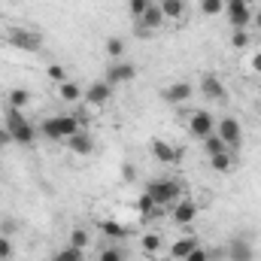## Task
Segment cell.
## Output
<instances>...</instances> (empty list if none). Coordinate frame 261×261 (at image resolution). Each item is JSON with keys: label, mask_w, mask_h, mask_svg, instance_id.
I'll list each match as a JSON object with an SVG mask.
<instances>
[{"label": "cell", "mask_w": 261, "mask_h": 261, "mask_svg": "<svg viewBox=\"0 0 261 261\" xmlns=\"http://www.w3.org/2000/svg\"><path fill=\"white\" fill-rule=\"evenodd\" d=\"M85 128V122L79 119V116H52V119H46L43 125H40V134L46 137V140H58V143H67L76 130Z\"/></svg>", "instance_id": "1"}, {"label": "cell", "mask_w": 261, "mask_h": 261, "mask_svg": "<svg viewBox=\"0 0 261 261\" xmlns=\"http://www.w3.org/2000/svg\"><path fill=\"white\" fill-rule=\"evenodd\" d=\"M6 130H9L12 143H18V146H31V143L37 140L34 125H31L28 116H24L21 110H15V107H6Z\"/></svg>", "instance_id": "2"}, {"label": "cell", "mask_w": 261, "mask_h": 261, "mask_svg": "<svg viewBox=\"0 0 261 261\" xmlns=\"http://www.w3.org/2000/svg\"><path fill=\"white\" fill-rule=\"evenodd\" d=\"M146 195L155 200V206H173L182 197V186L179 179H155L146 186Z\"/></svg>", "instance_id": "3"}, {"label": "cell", "mask_w": 261, "mask_h": 261, "mask_svg": "<svg viewBox=\"0 0 261 261\" xmlns=\"http://www.w3.org/2000/svg\"><path fill=\"white\" fill-rule=\"evenodd\" d=\"M6 43L15 46V49H21V52H40L43 37L37 31H31V28H9L6 31Z\"/></svg>", "instance_id": "4"}, {"label": "cell", "mask_w": 261, "mask_h": 261, "mask_svg": "<svg viewBox=\"0 0 261 261\" xmlns=\"http://www.w3.org/2000/svg\"><path fill=\"white\" fill-rule=\"evenodd\" d=\"M216 134L222 137V143L234 152L237 146H240V140H243V125L234 119V116H225V119H219L216 122Z\"/></svg>", "instance_id": "5"}, {"label": "cell", "mask_w": 261, "mask_h": 261, "mask_svg": "<svg viewBox=\"0 0 261 261\" xmlns=\"http://www.w3.org/2000/svg\"><path fill=\"white\" fill-rule=\"evenodd\" d=\"M225 15L234 28H249L252 24V6L249 0H225Z\"/></svg>", "instance_id": "6"}, {"label": "cell", "mask_w": 261, "mask_h": 261, "mask_svg": "<svg viewBox=\"0 0 261 261\" xmlns=\"http://www.w3.org/2000/svg\"><path fill=\"white\" fill-rule=\"evenodd\" d=\"M189 134L197 137V140H203V137H210V134H216V119L206 113V110H197L189 116Z\"/></svg>", "instance_id": "7"}, {"label": "cell", "mask_w": 261, "mask_h": 261, "mask_svg": "<svg viewBox=\"0 0 261 261\" xmlns=\"http://www.w3.org/2000/svg\"><path fill=\"white\" fill-rule=\"evenodd\" d=\"M149 149H152L155 161H161V164H179V161H182V152H179L173 143L161 140V137H155V140L149 143Z\"/></svg>", "instance_id": "8"}, {"label": "cell", "mask_w": 261, "mask_h": 261, "mask_svg": "<svg viewBox=\"0 0 261 261\" xmlns=\"http://www.w3.org/2000/svg\"><path fill=\"white\" fill-rule=\"evenodd\" d=\"M82 97H85V103H91V107H107V100L113 97V85H110L107 79H97V82H91V85L82 91Z\"/></svg>", "instance_id": "9"}, {"label": "cell", "mask_w": 261, "mask_h": 261, "mask_svg": "<svg viewBox=\"0 0 261 261\" xmlns=\"http://www.w3.org/2000/svg\"><path fill=\"white\" fill-rule=\"evenodd\" d=\"M200 94L206 100H225L228 97V88H225V82L216 73H203L200 76Z\"/></svg>", "instance_id": "10"}, {"label": "cell", "mask_w": 261, "mask_h": 261, "mask_svg": "<svg viewBox=\"0 0 261 261\" xmlns=\"http://www.w3.org/2000/svg\"><path fill=\"white\" fill-rule=\"evenodd\" d=\"M192 94H195V85H192V82H186V79H179V82H170V85L164 88V94H161V97H164L170 107H179V103H186Z\"/></svg>", "instance_id": "11"}, {"label": "cell", "mask_w": 261, "mask_h": 261, "mask_svg": "<svg viewBox=\"0 0 261 261\" xmlns=\"http://www.w3.org/2000/svg\"><path fill=\"white\" fill-rule=\"evenodd\" d=\"M134 76H137V67L128 64V61H113V67L107 70V82L116 88V85H128L134 82Z\"/></svg>", "instance_id": "12"}, {"label": "cell", "mask_w": 261, "mask_h": 261, "mask_svg": "<svg viewBox=\"0 0 261 261\" xmlns=\"http://www.w3.org/2000/svg\"><path fill=\"white\" fill-rule=\"evenodd\" d=\"M225 255H228V261H255V249H252V243L246 237H234L228 243Z\"/></svg>", "instance_id": "13"}, {"label": "cell", "mask_w": 261, "mask_h": 261, "mask_svg": "<svg viewBox=\"0 0 261 261\" xmlns=\"http://www.w3.org/2000/svg\"><path fill=\"white\" fill-rule=\"evenodd\" d=\"M170 216H173L176 225H192L197 219V203L192 197H179V200L173 203V213H170Z\"/></svg>", "instance_id": "14"}, {"label": "cell", "mask_w": 261, "mask_h": 261, "mask_svg": "<svg viewBox=\"0 0 261 261\" xmlns=\"http://www.w3.org/2000/svg\"><path fill=\"white\" fill-rule=\"evenodd\" d=\"M137 21H140V31H149V34H152V31H161L167 18H164L161 6H158V3H152V6H149V9H146L140 18H137Z\"/></svg>", "instance_id": "15"}, {"label": "cell", "mask_w": 261, "mask_h": 261, "mask_svg": "<svg viewBox=\"0 0 261 261\" xmlns=\"http://www.w3.org/2000/svg\"><path fill=\"white\" fill-rule=\"evenodd\" d=\"M67 149H70L73 155H91V152H94V137H91L85 128L76 130V134L67 140Z\"/></svg>", "instance_id": "16"}, {"label": "cell", "mask_w": 261, "mask_h": 261, "mask_svg": "<svg viewBox=\"0 0 261 261\" xmlns=\"http://www.w3.org/2000/svg\"><path fill=\"white\" fill-rule=\"evenodd\" d=\"M158 6H161L167 21H182L189 12V0H158Z\"/></svg>", "instance_id": "17"}, {"label": "cell", "mask_w": 261, "mask_h": 261, "mask_svg": "<svg viewBox=\"0 0 261 261\" xmlns=\"http://www.w3.org/2000/svg\"><path fill=\"white\" fill-rule=\"evenodd\" d=\"M197 246H200V243H197V237H192V234H189V237H179V240H176V243L170 246V258H173V261L189 258V255L195 252Z\"/></svg>", "instance_id": "18"}, {"label": "cell", "mask_w": 261, "mask_h": 261, "mask_svg": "<svg viewBox=\"0 0 261 261\" xmlns=\"http://www.w3.org/2000/svg\"><path fill=\"white\" fill-rule=\"evenodd\" d=\"M100 231H103V237H113V240H125L130 234V228H125L119 219H103L100 222Z\"/></svg>", "instance_id": "19"}, {"label": "cell", "mask_w": 261, "mask_h": 261, "mask_svg": "<svg viewBox=\"0 0 261 261\" xmlns=\"http://www.w3.org/2000/svg\"><path fill=\"white\" fill-rule=\"evenodd\" d=\"M210 167H213L216 173H228V170L234 167V155H231V149H225V152H219V155H210Z\"/></svg>", "instance_id": "20"}, {"label": "cell", "mask_w": 261, "mask_h": 261, "mask_svg": "<svg viewBox=\"0 0 261 261\" xmlns=\"http://www.w3.org/2000/svg\"><path fill=\"white\" fill-rule=\"evenodd\" d=\"M58 97H61L64 103H79V100H82V88H79L76 82H70V79H67V82L58 85Z\"/></svg>", "instance_id": "21"}, {"label": "cell", "mask_w": 261, "mask_h": 261, "mask_svg": "<svg viewBox=\"0 0 261 261\" xmlns=\"http://www.w3.org/2000/svg\"><path fill=\"white\" fill-rule=\"evenodd\" d=\"M140 249H143V255L155 258V255L161 252V237H158V234H143V240H140Z\"/></svg>", "instance_id": "22"}, {"label": "cell", "mask_w": 261, "mask_h": 261, "mask_svg": "<svg viewBox=\"0 0 261 261\" xmlns=\"http://www.w3.org/2000/svg\"><path fill=\"white\" fill-rule=\"evenodd\" d=\"M107 58H113V61H122L125 58V40L122 37H110L107 40Z\"/></svg>", "instance_id": "23"}, {"label": "cell", "mask_w": 261, "mask_h": 261, "mask_svg": "<svg viewBox=\"0 0 261 261\" xmlns=\"http://www.w3.org/2000/svg\"><path fill=\"white\" fill-rule=\"evenodd\" d=\"M200 143H203V152H206V155H219V152H225V149H228V146L222 143V137H219V134H210V137H203Z\"/></svg>", "instance_id": "24"}, {"label": "cell", "mask_w": 261, "mask_h": 261, "mask_svg": "<svg viewBox=\"0 0 261 261\" xmlns=\"http://www.w3.org/2000/svg\"><path fill=\"white\" fill-rule=\"evenodd\" d=\"M88 243H91V234L85 231V228H73L70 231V246H76V249H88Z\"/></svg>", "instance_id": "25"}, {"label": "cell", "mask_w": 261, "mask_h": 261, "mask_svg": "<svg viewBox=\"0 0 261 261\" xmlns=\"http://www.w3.org/2000/svg\"><path fill=\"white\" fill-rule=\"evenodd\" d=\"M52 261H85V252L82 249H76V246H64V249H58Z\"/></svg>", "instance_id": "26"}, {"label": "cell", "mask_w": 261, "mask_h": 261, "mask_svg": "<svg viewBox=\"0 0 261 261\" xmlns=\"http://www.w3.org/2000/svg\"><path fill=\"white\" fill-rule=\"evenodd\" d=\"M200 12L206 18H216V15L225 12V0H200Z\"/></svg>", "instance_id": "27"}, {"label": "cell", "mask_w": 261, "mask_h": 261, "mask_svg": "<svg viewBox=\"0 0 261 261\" xmlns=\"http://www.w3.org/2000/svg\"><path fill=\"white\" fill-rule=\"evenodd\" d=\"M9 107H15V110H21V107H28L31 103V91H24V88H15V91H9V100H6Z\"/></svg>", "instance_id": "28"}, {"label": "cell", "mask_w": 261, "mask_h": 261, "mask_svg": "<svg viewBox=\"0 0 261 261\" xmlns=\"http://www.w3.org/2000/svg\"><path fill=\"white\" fill-rule=\"evenodd\" d=\"M249 31L246 28H234V34H231V49H246L249 46Z\"/></svg>", "instance_id": "29"}, {"label": "cell", "mask_w": 261, "mask_h": 261, "mask_svg": "<svg viewBox=\"0 0 261 261\" xmlns=\"http://www.w3.org/2000/svg\"><path fill=\"white\" fill-rule=\"evenodd\" d=\"M137 210H140V216H146V219H149V216L155 213V200H152V197L143 192V195L137 197Z\"/></svg>", "instance_id": "30"}, {"label": "cell", "mask_w": 261, "mask_h": 261, "mask_svg": "<svg viewBox=\"0 0 261 261\" xmlns=\"http://www.w3.org/2000/svg\"><path fill=\"white\" fill-rule=\"evenodd\" d=\"M97 261H125V249H122V246H107V249L97 255Z\"/></svg>", "instance_id": "31"}, {"label": "cell", "mask_w": 261, "mask_h": 261, "mask_svg": "<svg viewBox=\"0 0 261 261\" xmlns=\"http://www.w3.org/2000/svg\"><path fill=\"white\" fill-rule=\"evenodd\" d=\"M46 76L55 82V85H61V82H67V70L61 64H49L46 67Z\"/></svg>", "instance_id": "32"}, {"label": "cell", "mask_w": 261, "mask_h": 261, "mask_svg": "<svg viewBox=\"0 0 261 261\" xmlns=\"http://www.w3.org/2000/svg\"><path fill=\"white\" fill-rule=\"evenodd\" d=\"M152 3H155V0H128V9H130V15H134V18H140Z\"/></svg>", "instance_id": "33"}, {"label": "cell", "mask_w": 261, "mask_h": 261, "mask_svg": "<svg viewBox=\"0 0 261 261\" xmlns=\"http://www.w3.org/2000/svg\"><path fill=\"white\" fill-rule=\"evenodd\" d=\"M15 249H12V240L6 234H0V261H12Z\"/></svg>", "instance_id": "34"}, {"label": "cell", "mask_w": 261, "mask_h": 261, "mask_svg": "<svg viewBox=\"0 0 261 261\" xmlns=\"http://www.w3.org/2000/svg\"><path fill=\"white\" fill-rule=\"evenodd\" d=\"M182 261H210V249H203V246H197L195 252H192L189 258H182Z\"/></svg>", "instance_id": "35"}, {"label": "cell", "mask_w": 261, "mask_h": 261, "mask_svg": "<svg viewBox=\"0 0 261 261\" xmlns=\"http://www.w3.org/2000/svg\"><path fill=\"white\" fill-rule=\"evenodd\" d=\"M12 143V137H9V130H6V125L0 128V146H9Z\"/></svg>", "instance_id": "36"}, {"label": "cell", "mask_w": 261, "mask_h": 261, "mask_svg": "<svg viewBox=\"0 0 261 261\" xmlns=\"http://www.w3.org/2000/svg\"><path fill=\"white\" fill-rule=\"evenodd\" d=\"M252 73H258V76H261V52L252 55Z\"/></svg>", "instance_id": "37"}, {"label": "cell", "mask_w": 261, "mask_h": 261, "mask_svg": "<svg viewBox=\"0 0 261 261\" xmlns=\"http://www.w3.org/2000/svg\"><path fill=\"white\" fill-rule=\"evenodd\" d=\"M252 21H255V28L261 31V9H255V12H252Z\"/></svg>", "instance_id": "38"}, {"label": "cell", "mask_w": 261, "mask_h": 261, "mask_svg": "<svg viewBox=\"0 0 261 261\" xmlns=\"http://www.w3.org/2000/svg\"><path fill=\"white\" fill-rule=\"evenodd\" d=\"M155 261H158V258H155Z\"/></svg>", "instance_id": "39"}]
</instances>
